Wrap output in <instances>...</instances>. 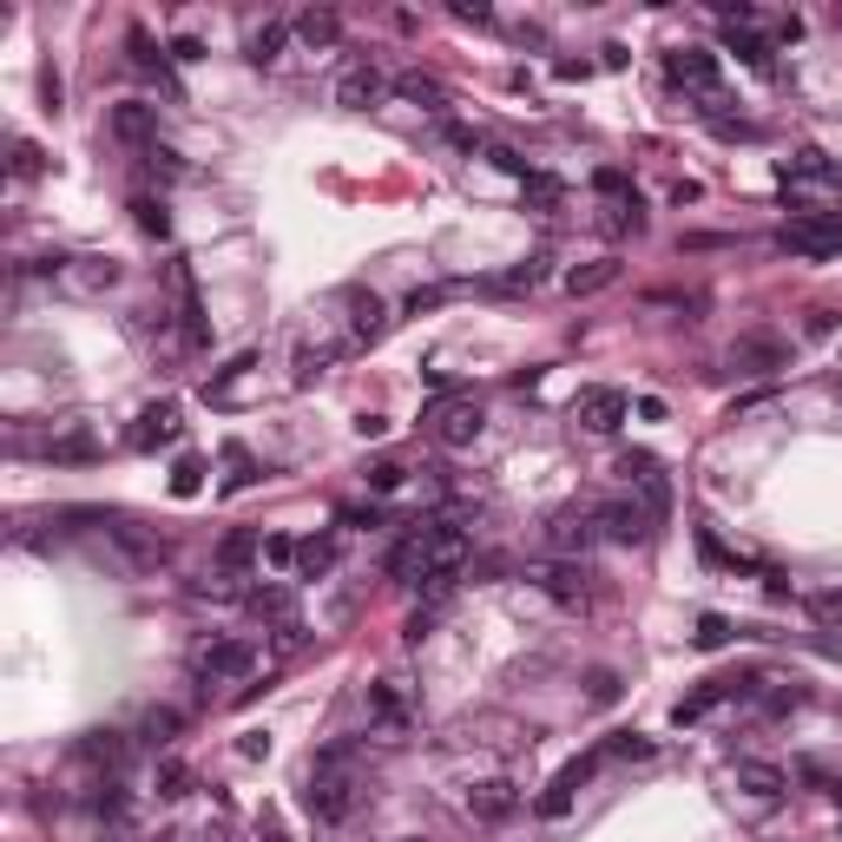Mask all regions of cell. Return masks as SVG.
I'll return each mask as SVG.
<instances>
[{
    "label": "cell",
    "mask_w": 842,
    "mask_h": 842,
    "mask_svg": "<svg viewBox=\"0 0 842 842\" xmlns=\"http://www.w3.org/2000/svg\"><path fill=\"white\" fill-rule=\"evenodd\" d=\"M323 573H336V540H296V580H323Z\"/></svg>",
    "instance_id": "obj_22"
},
{
    "label": "cell",
    "mask_w": 842,
    "mask_h": 842,
    "mask_svg": "<svg viewBox=\"0 0 842 842\" xmlns=\"http://www.w3.org/2000/svg\"><path fill=\"white\" fill-rule=\"evenodd\" d=\"M263 560H270V566H290V573H296V540L270 534V540H263Z\"/></svg>",
    "instance_id": "obj_45"
},
{
    "label": "cell",
    "mask_w": 842,
    "mask_h": 842,
    "mask_svg": "<svg viewBox=\"0 0 842 842\" xmlns=\"http://www.w3.org/2000/svg\"><path fill=\"white\" fill-rule=\"evenodd\" d=\"M837 329V310H810V336H830Z\"/></svg>",
    "instance_id": "obj_52"
},
{
    "label": "cell",
    "mask_w": 842,
    "mask_h": 842,
    "mask_svg": "<svg viewBox=\"0 0 842 842\" xmlns=\"http://www.w3.org/2000/svg\"><path fill=\"white\" fill-rule=\"evenodd\" d=\"M738 790H744L751 804H764V810H771V804H784V797H790V777H784L777 764L744 757V764H738Z\"/></svg>",
    "instance_id": "obj_16"
},
{
    "label": "cell",
    "mask_w": 842,
    "mask_h": 842,
    "mask_svg": "<svg viewBox=\"0 0 842 842\" xmlns=\"http://www.w3.org/2000/svg\"><path fill=\"white\" fill-rule=\"evenodd\" d=\"M540 277H547V257H527V263H514L501 277V290H540Z\"/></svg>",
    "instance_id": "obj_38"
},
{
    "label": "cell",
    "mask_w": 842,
    "mask_h": 842,
    "mask_svg": "<svg viewBox=\"0 0 842 842\" xmlns=\"http://www.w3.org/2000/svg\"><path fill=\"white\" fill-rule=\"evenodd\" d=\"M665 79H672V86H685V92H698L705 105H725L718 53H705V46H672V53H665Z\"/></svg>",
    "instance_id": "obj_4"
},
{
    "label": "cell",
    "mask_w": 842,
    "mask_h": 842,
    "mask_svg": "<svg viewBox=\"0 0 842 842\" xmlns=\"http://www.w3.org/2000/svg\"><path fill=\"white\" fill-rule=\"evenodd\" d=\"M619 698V678L613 672H593V705H613Z\"/></svg>",
    "instance_id": "obj_49"
},
{
    "label": "cell",
    "mask_w": 842,
    "mask_h": 842,
    "mask_svg": "<svg viewBox=\"0 0 842 842\" xmlns=\"http://www.w3.org/2000/svg\"><path fill=\"white\" fill-rule=\"evenodd\" d=\"M573 422H580L586 435H619L626 395H619V389H580V395H573Z\"/></svg>",
    "instance_id": "obj_9"
},
{
    "label": "cell",
    "mask_w": 842,
    "mask_h": 842,
    "mask_svg": "<svg viewBox=\"0 0 842 842\" xmlns=\"http://www.w3.org/2000/svg\"><path fill=\"white\" fill-rule=\"evenodd\" d=\"M369 725H375L382 738H402V731L415 725V711H408V692H402V678H382V685H369Z\"/></svg>",
    "instance_id": "obj_11"
},
{
    "label": "cell",
    "mask_w": 842,
    "mask_h": 842,
    "mask_svg": "<svg viewBox=\"0 0 842 842\" xmlns=\"http://www.w3.org/2000/svg\"><path fill=\"white\" fill-rule=\"evenodd\" d=\"M198 487H204V461H191V454H184V461L171 468V494H178V501H191Z\"/></svg>",
    "instance_id": "obj_39"
},
{
    "label": "cell",
    "mask_w": 842,
    "mask_h": 842,
    "mask_svg": "<svg viewBox=\"0 0 842 842\" xmlns=\"http://www.w3.org/2000/svg\"><path fill=\"white\" fill-rule=\"evenodd\" d=\"M178 725H184V718H178V711H171V705H151V711H145V725H138V731H145V744H158V751H165V744H171V738H178Z\"/></svg>",
    "instance_id": "obj_32"
},
{
    "label": "cell",
    "mask_w": 842,
    "mask_h": 842,
    "mask_svg": "<svg viewBox=\"0 0 842 842\" xmlns=\"http://www.w3.org/2000/svg\"><path fill=\"white\" fill-rule=\"evenodd\" d=\"M329 356H336V349H296V382L310 389V382H316V375L329 369Z\"/></svg>",
    "instance_id": "obj_42"
},
{
    "label": "cell",
    "mask_w": 842,
    "mask_h": 842,
    "mask_svg": "<svg viewBox=\"0 0 842 842\" xmlns=\"http://www.w3.org/2000/svg\"><path fill=\"white\" fill-rule=\"evenodd\" d=\"M599 757H652V738H639V731H613V738L599 744Z\"/></svg>",
    "instance_id": "obj_37"
},
{
    "label": "cell",
    "mask_w": 842,
    "mask_h": 842,
    "mask_svg": "<svg viewBox=\"0 0 842 842\" xmlns=\"http://www.w3.org/2000/svg\"><path fill=\"white\" fill-rule=\"evenodd\" d=\"M593 191H599V198H619V204H639L632 178H626V171H613V165H606V171H593Z\"/></svg>",
    "instance_id": "obj_34"
},
{
    "label": "cell",
    "mask_w": 842,
    "mask_h": 842,
    "mask_svg": "<svg viewBox=\"0 0 842 842\" xmlns=\"http://www.w3.org/2000/svg\"><path fill=\"white\" fill-rule=\"evenodd\" d=\"M151 132H158V105H145V99H119V105H112V138L145 145Z\"/></svg>",
    "instance_id": "obj_20"
},
{
    "label": "cell",
    "mask_w": 842,
    "mask_h": 842,
    "mask_svg": "<svg viewBox=\"0 0 842 842\" xmlns=\"http://www.w3.org/2000/svg\"><path fill=\"white\" fill-rule=\"evenodd\" d=\"M692 645H698V652H718V645H731V619L705 613V619H698V632H692Z\"/></svg>",
    "instance_id": "obj_36"
},
{
    "label": "cell",
    "mask_w": 842,
    "mask_h": 842,
    "mask_svg": "<svg viewBox=\"0 0 842 842\" xmlns=\"http://www.w3.org/2000/svg\"><path fill=\"white\" fill-rule=\"evenodd\" d=\"M481 428H487V408H481L474 395H441V402H428V415H422V435H428L435 448H474Z\"/></svg>",
    "instance_id": "obj_3"
},
{
    "label": "cell",
    "mask_w": 842,
    "mask_h": 842,
    "mask_svg": "<svg viewBox=\"0 0 842 842\" xmlns=\"http://www.w3.org/2000/svg\"><path fill=\"white\" fill-rule=\"evenodd\" d=\"M560 198H566V191H560V178H547V171H534V178H527V204H534V211H560Z\"/></svg>",
    "instance_id": "obj_35"
},
{
    "label": "cell",
    "mask_w": 842,
    "mask_h": 842,
    "mask_svg": "<svg viewBox=\"0 0 842 842\" xmlns=\"http://www.w3.org/2000/svg\"><path fill=\"white\" fill-rule=\"evenodd\" d=\"M336 99H343L349 112H362V105H375V99H382V72H375V66H356V72H343V86H336Z\"/></svg>",
    "instance_id": "obj_21"
},
{
    "label": "cell",
    "mask_w": 842,
    "mask_h": 842,
    "mask_svg": "<svg viewBox=\"0 0 842 842\" xmlns=\"http://www.w3.org/2000/svg\"><path fill=\"white\" fill-rule=\"evenodd\" d=\"M224 461H231V481H224V487H231V494H237V487H250V481H257V468H250V454H244V448H224Z\"/></svg>",
    "instance_id": "obj_43"
},
{
    "label": "cell",
    "mask_w": 842,
    "mask_h": 842,
    "mask_svg": "<svg viewBox=\"0 0 842 842\" xmlns=\"http://www.w3.org/2000/svg\"><path fill=\"white\" fill-rule=\"evenodd\" d=\"M310 817L316 823H343L356 810V777H349V744H329L316 764H310V790H303Z\"/></svg>",
    "instance_id": "obj_2"
},
{
    "label": "cell",
    "mask_w": 842,
    "mask_h": 842,
    "mask_svg": "<svg viewBox=\"0 0 842 842\" xmlns=\"http://www.w3.org/2000/svg\"><path fill=\"white\" fill-rule=\"evenodd\" d=\"M619 474L645 494V507L665 520V507H672V481H665V468H659V454H645V448H626L619 454Z\"/></svg>",
    "instance_id": "obj_8"
},
{
    "label": "cell",
    "mask_w": 842,
    "mask_h": 842,
    "mask_svg": "<svg viewBox=\"0 0 842 842\" xmlns=\"http://www.w3.org/2000/svg\"><path fill=\"white\" fill-rule=\"evenodd\" d=\"M132 217H138L145 237H165V231H171V211H165L158 198H132Z\"/></svg>",
    "instance_id": "obj_33"
},
{
    "label": "cell",
    "mask_w": 842,
    "mask_h": 842,
    "mask_svg": "<svg viewBox=\"0 0 842 842\" xmlns=\"http://www.w3.org/2000/svg\"><path fill=\"white\" fill-rule=\"evenodd\" d=\"M349 310H356V343H375L389 329V316H382V303L369 290H349Z\"/></svg>",
    "instance_id": "obj_28"
},
{
    "label": "cell",
    "mask_w": 842,
    "mask_h": 842,
    "mask_svg": "<svg viewBox=\"0 0 842 842\" xmlns=\"http://www.w3.org/2000/svg\"><path fill=\"white\" fill-rule=\"evenodd\" d=\"M593 771H599V751H593V757H573V764H566L553 784H547V797H540V817H566V810H573V790H580Z\"/></svg>",
    "instance_id": "obj_17"
},
{
    "label": "cell",
    "mask_w": 842,
    "mask_h": 842,
    "mask_svg": "<svg viewBox=\"0 0 842 842\" xmlns=\"http://www.w3.org/2000/svg\"><path fill=\"white\" fill-rule=\"evenodd\" d=\"M777 244L797 250V257H830V250H842V211H810V217L784 224Z\"/></svg>",
    "instance_id": "obj_7"
},
{
    "label": "cell",
    "mask_w": 842,
    "mask_h": 842,
    "mask_svg": "<svg viewBox=\"0 0 842 842\" xmlns=\"http://www.w3.org/2000/svg\"><path fill=\"white\" fill-rule=\"evenodd\" d=\"M257 553H263V540H257V534H231V540L217 547V566H224V573L237 580V573H244V566L257 560Z\"/></svg>",
    "instance_id": "obj_30"
},
{
    "label": "cell",
    "mask_w": 842,
    "mask_h": 842,
    "mask_svg": "<svg viewBox=\"0 0 842 842\" xmlns=\"http://www.w3.org/2000/svg\"><path fill=\"white\" fill-rule=\"evenodd\" d=\"M461 566H468V534L454 520H415L408 540H395V553H389V580L422 586L428 599H448Z\"/></svg>",
    "instance_id": "obj_1"
},
{
    "label": "cell",
    "mask_w": 842,
    "mask_h": 842,
    "mask_svg": "<svg viewBox=\"0 0 842 842\" xmlns=\"http://www.w3.org/2000/svg\"><path fill=\"white\" fill-rule=\"evenodd\" d=\"M296 33H303L310 46H336L343 20H336V13H323V7H310V13H296Z\"/></svg>",
    "instance_id": "obj_31"
},
{
    "label": "cell",
    "mask_w": 842,
    "mask_h": 842,
    "mask_svg": "<svg viewBox=\"0 0 842 842\" xmlns=\"http://www.w3.org/2000/svg\"><path fill=\"white\" fill-rule=\"evenodd\" d=\"M731 362H738V375H777L790 362V349H784V336H744L731 349Z\"/></svg>",
    "instance_id": "obj_15"
},
{
    "label": "cell",
    "mask_w": 842,
    "mask_h": 842,
    "mask_svg": "<svg viewBox=\"0 0 842 842\" xmlns=\"http://www.w3.org/2000/svg\"><path fill=\"white\" fill-rule=\"evenodd\" d=\"M514 810H520V790H514V784H501V777L468 790V817H481V823H507Z\"/></svg>",
    "instance_id": "obj_19"
},
{
    "label": "cell",
    "mask_w": 842,
    "mask_h": 842,
    "mask_svg": "<svg viewBox=\"0 0 842 842\" xmlns=\"http://www.w3.org/2000/svg\"><path fill=\"white\" fill-rule=\"evenodd\" d=\"M448 296H454V283H428V290L408 296V316H422V310H435V303H448Z\"/></svg>",
    "instance_id": "obj_44"
},
{
    "label": "cell",
    "mask_w": 842,
    "mask_h": 842,
    "mask_svg": "<svg viewBox=\"0 0 842 842\" xmlns=\"http://www.w3.org/2000/svg\"><path fill=\"white\" fill-rule=\"evenodd\" d=\"M593 540H599V520H593V514H580V507H566V514H553V520H547V547H553V553H566V560H580Z\"/></svg>",
    "instance_id": "obj_14"
},
{
    "label": "cell",
    "mask_w": 842,
    "mask_h": 842,
    "mask_svg": "<svg viewBox=\"0 0 842 842\" xmlns=\"http://www.w3.org/2000/svg\"><path fill=\"white\" fill-rule=\"evenodd\" d=\"M784 171H790V178H810V184H842V165H837V158H823L817 145H804Z\"/></svg>",
    "instance_id": "obj_23"
},
{
    "label": "cell",
    "mask_w": 842,
    "mask_h": 842,
    "mask_svg": "<svg viewBox=\"0 0 842 842\" xmlns=\"http://www.w3.org/2000/svg\"><path fill=\"white\" fill-rule=\"evenodd\" d=\"M606 283H619V257H599V263H586V270H566V290H573V296H599Z\"/></svg>",
    "instance_id": "obj_25"
},
{
    "label": "cell",
    "mask_w": 842,
    "mask_h": 842,
    "mask_svg": "<svg viewBox=\"0 0 842 842\" xmlns=\"http://www.w3.org/2000/svg\"><path fill=\"white\" fill-rule=\"evenodd\" d=\"M797 705H804V692H797V685H790V692H771V698H764V711H771V718H784V711H797Z\"/></svg>",
    "instance_id": "obj_48"
},
{
    "label": "cell",
    "mask_w": 842,
    "mask_h": 842,
    "mask_svg": "<svg viewBox=\"0 0 842 842\" xmlns=\"http://www.w3.org/2000/svg\"><path fill=\"white\" fill-rule=\"evenodd\" d=\"M257 672V645L250 639H211L198 659H191V678L198 685H237Z\"/></svg>",
    "instance_id": "obj_5"
},
{
    "label": "cell",
    "mask_w": 842,
    "mask_h": 842,
    "mask_svg": "<svg viewBox=\"0 0 842 842\" xmlns=\"http://www.w3.org/2000/svg\"><path fill=\"white\" fill-rule=\"evenodd\" d=\"M454 20H474V26H487L494 13H487V7H474V0H454Z\"/></svg>",
    "instance_id": "obj_51"
},
{
    "label": "cell",
    "mask_w": 842,
    "mask_h": 842,
    "mask_svg": "<svg viewBox=\"0 0 842 842\" xmlns=\"http://www.w3.org/2000/svg\"><path fill=\"white\" fill-rule=\"evenodd\" d=\"M725 46H731V53H738V59H744L751 72H764V79L777 72V46H771L764 33H751V26H738V20H725Z\"/></svg>",
    "instance_id": "obj_18"
},
{
    "label": "cell",
    "mask_w": 842,
    "mask_h": 842,
    "mask_svg": "<svg viewBox=\"0 0 842 842\" xmlns=\"http://www.w3.org/2000/svg\"><path fill=\"white\" fill-rule=\"evenodd\" d=\"M79 764L119 771V764H125V744H119V731H92V738H79Z\"/></svg>",
    "instance_id": "obj_26"
},
{
    "label": "cell",
    "mask_w": 842,
    "mask_h": 842,
    "mask_svg": "<svg viewBox=\"0 0 842 842\" xmlns=\"http://www.w3.org/2000/svg\"><path fill=\"white\" fill-rule=\"evenodd\" d=\"M527 580L560 606H586V566L580 560H540V566H527Z\"/></svg>",
    "instance_id": "obj_10"
},
{
    "label": "cell",
    "mask_w": 842,
    "mask_h": 842,
    "mask_svg": "<svg viewBox=\"0 0 842 842\" xmlns=\"http://www.w3.org/2000/svg\"><path fill=\"white\" fill-rule=\"evenodd\" d=\"M263 842H290V837H283V823H277V817H263Z\"/></svg>",
    "instance_id": "obj_53"
},
{
    "label": "cell",
    "mask_w": 842,
    "mask_h": 842,
    "mask_svg": "<svg viewBox=\"0 0 842 842\" xmlns=\"http://www.w3.org/2000/svg\"><path fill=\"white\" fill-rule=\"evenodd\" d=\"M184 784H191V777H184V764H171V757H165V764H158V797H184Z\"/></svg>",
    "instance_id": "obj_46"
},
{
    "label": "cell",
    "mask_w": 842,
    "mask_h": 842,
    "mask_svg": "<svg viewBox=\"0 0 842 842\" xmlns=\"http://www.w3.org/2000/svg\"><path fill=\"white\" fill-rule=\"evenodd\" d=\"M40 171H46L40 145H33V138H13V178H40Z\"/></svg>",
    "instance_id": "obj_40"
},
{
    "label": "cell",
    "mask_w": 842,
    "mask_h": 842,
    "mask_svg": "<svg viewBox=\"0 0 842 842\" xmlns=\"http://www.w3.org/2000/svg\"><path fill=\"white\" fill-rule=\"evenodd\" d=\"M487 158H494L501 171H514V178H534V165H527L520 151H507V145H487Z\"/></svg>",
    "instance_id": "obj_47"
},
{
    "label": "cell",
    "mask_w": 842,
    "mask_h": 842,
    "mask_svg": "<svg viewBox=\"0 0 842 842\" xmlns=\"http://www.w3.org/2000/svg\"><path fill=\"white\" fill-rule=\"evenodd\" d=\"M810 613H817V619H842V593H817Z\"/></svg>",
    "instance_id": "obj_50"
},
{
    "label": "cell",
    "mask_w": 842,
    "mask_h": 842,
    "mask_svg": "<svg viewBox=\"0 0 842 842\" xmlns=\"http://www.w3.org/2000/svg\"><path fill=\"white\" fill-rule=\"evenodd\" d=\"M178 428H184V422H178V402H145L138 422H132V448H145V454H151V448H171Z\"/></svg>",
    "instance_id": "obj_13"
},
{
    "label": "cell",
    "mask_w": 842,
    "mask_h": 842,
    "mask_svg": "<svg viewBox=\"0 0 842 842\" xmlns=\"http://www.w3.org/2000/svg\"><path fill=\"white\" fill-rule=\"evenodd\" d=\"M244 599H250V613H263V619H277V626H283V619H296V599H290V586H250Z\"/></svg>",
    "instance_id": "obj_29"
},
{
    "label": "cell",
    "mask_w": 842,
    "mask_h": 842,
    "mask_svg": "<svg viewBox=\"0 0 842 842\" xmlns=\"http://www.w3.org/2000/svg\"><path fill=\"white\" fill-rule=\"evenodd\" d=\"M283 33H290V20H263V26H250V33H244V53H250L257 66H270V59H277V46H283Z\"/></svg>",
    "instance_id": "obj_27"
},
{
    "label": "cell",
    "mask_w": 842,
    "mask_h": 842,
    "mask_svg": "<svg viewBox=\"0 0 842 842\" xmlns=\"http://www.w3.org/2000/svg\"><path fill=\"white\" fill-rule=\"evenodd\" d=\"M395 92H402L408 105H422V112H448V92H441L428 72H402V79H395Z\"/></svg>",
    "instance_id": "obj_24"
},
{
    "label": "cell",
    "mask_w": 842,
    "mask_h": 842,
    "mask_svg": "<svg viewBox=\"0 0 842 842\" xmlns=\"http://www.w3.org/2000/svg\"><path fill=\"white\" fill-rule=\"evenodd\" d=\"M119 283V263L112 257H66V270H59V290L66 296H105Z\"/></svg>",
    "instance_id": "obj_12"
},
{
    "label": "cell",
    "mask_w": 842,
    "mask_h": 842,
    "mask_svg": "<svg viewBox=\"0 0 842 842\" xmlns=\"http://www.w3.org/2000/svg\"><path fill=\"white\" fill-rule=\"evenodd\" d=\"M402 481H408V468H402V461H375V468H369V494H395Z\"/></svg>",
    "instance_id": "obj_41"
},
{
    "label": "cell",
    "mask_w": 842,
    "mask_h": 842,
    "mask_svg": "<svg viewBox=\"0 0 842 842\" xmlns=\"http://www.w3.org/2000/svg\"><path fill=\"white\" fill-rule=\"evenodd\" d=\"M593 520H599V534L619 540V547H645L652 527H659V514H652L645 501H606V507H593Z\"/></svg>",
    "instance_id": "obj_6"
}]
</instances>
